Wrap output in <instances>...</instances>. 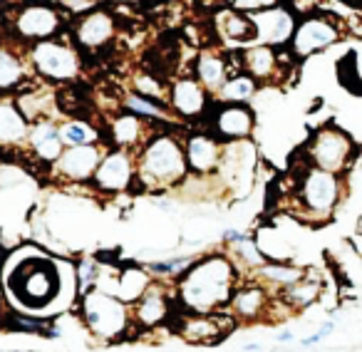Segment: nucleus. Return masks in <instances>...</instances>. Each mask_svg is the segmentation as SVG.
<instances>
[{
	"label": "nucleus",
	"mask_w": 362,
	"mask_h": 352,
	"mask_svg": "<svg viewBox=\"0 0 362 352\" xmlns=\"http://www.w3.org/2000/svg\"><path fill=\"white\" fill-rule=\"evenodd\" d=\"M152 283H154V276L147 271V266H141V263H129V266L119 268V271L114 273L112 296L122 298L124 303L132 305L149 291V285Z\"/></svg>",
	"instance_id": "nucleus-30"
},
{
	"label": "nucleus",
	"mask_w": 362,
	"mask_h": 352,
	"mask_svg": "<svg viewBox=\"0 0 362 352\" xmlns=\"http://www.w3.org/2000/svg\"><path fill=\"white\" fill-rule=\"evenodd\" d=\"M199 256H174V258H161V260H149L144 263L147 271L152 273L157 280H166V283H174L186 273V268L197 260Z\"/></svg>",
	"instance_id": "nucleus-34"
},
{
	"label": "nucleus",
	"mask_w": 362,
	"mask_h": 352,
	"mask_svg": "<svg viewBox=\"0 0 362 352\" xmlns=\"http://www.w3.org/2000/svg\"><path fill=\"white\" fill-rule=\"evenodd\" d=\"M74 273H77V291L85 293V291H90V288H94L99 276H102L99 256H85V258H80L77 260Z\"/></svg>",
	"instance_id": "nucleus-36"
},
{
	"label": "nucleus",
	"mask_w": 362,
	"mask_h": 352,
	"mask_svg": "<svg viewBox=\"0 0 362 352\" xmlns=\"http://www.w3.org/2000/svg\"><path fill=\"white\" fill-rule=\"evenodd\" d=\"M256 112L251 105H223V102H216V107L211 110V127L223 144H234V142H245L251 139L253 132H256Z\"/></svg>",
	"instance_id": "nucleus-18"
},
{
	"label": "nucleus",
	"mask_w": 362,
	"mask_h": 352,
	"mask_svg": "<svg viewBox=\"0 0 362 352\" xmlns=\"http://www.w3.org/2000/svg\"><path fill=\"white\" fill-rule=\"evenodd\" d=\"M194 77L206 87V92L216 99V94L221 92L223 85L231 77V70H228V57L221 52H214V50H203L199 52L197 60H194Z\"/></svg>",
	"instance_id": "nucleus-27"
},
{
	"label": "nucleus",
	"mask_w": 362,
	"mask_h": 352,
	"mask_svg": "<svg viewBox=\"0 0 362 352\" xmlns=\"http://www.w3.org/2000/svg\"><path fill=\"white\" fill-rule=\"evenodd\" d=\"M60 136L65 147H87V144H99L102 134L92 122L80 117H70L60 122Z\"/></svg>",
	"instance_id": "nucleus-33"
},
{
	"label": "nucleus",
	"mask_w": 362,
	"mask_h": 352,
	"mask_svg": "<svg viewBox=\"0 0 362 352\" xmlns=\"http://www.w3.org/2000/svg\"><path fill=\"white\" fill-rule=\"evenodd\" d=\"M25 52H28L32 74L40 77L45 85H68L80 77L82 52L72 43V37L57 35L52 40L28 45Z\"/></svg>",
	"instance_id": "nucleus-6"
},
{
	"label": "nucleus",
	"mask_w": 362,
	"mask_h": 352,
	"mask_svg": "<svg viewBox=\"0 0 362 352\" xmlns=\"http://www.w3.org/2000/svg\"><path fill=\"white\" fill-rule=\"evenodd\" d=\"M32 74L28 52H20L15 40H0V97L8 92H18Z\"/></svg>",
	"instance_id": "nucleus-24"
},
{
	"label": "nucleus",
	"mask_w": 362,
	"mask_h": 352,
	"mask_svg": "<svg viewBox=\"0 0 362 352\" xmlns=\"http://www.w3.org/2000/svg\"><path fill=\"white\" fill-rule=\"evenodd\" d=\"M132 92L166 102V97H169V85L161 82V77H157V74L152 72H139L132 77Z\"/></svg>",
	"instance_id": "nucleus-35"
},
{
	"label": "nucleus",
	"mask_w": 362,
	"mask_h": 352,
	"mask_svg": "<svg viewBox=\"0 0 362 352\" xmlns=\"http://www.w3.org/2000/svg\"><path fill=\"white\" fill-rule=\"evenodd\" d=\"M25 169L18 167L15 161H0V189H12L25 181Z\"/></svg>",
	"instance_id": "nucleus-37"
},
{
	"label": "nucleus",
	"mask_w": 362,
	"mask_h": 352,
	"mask_svg": "<svg viewBox=\"0 0 362 352\" xmlns=\"http://www.w3.org/2000/svg\"><path fill=\"white\" fill-rule=\"evenodd\" d=\"M172 328L181 340L191 342V345H216L239 325H236L234 318L228 315V310H223V313H214V315L179 313L174 318Z\"/></svg>",
	"instance_id": "nucleus-15"
},
{
	"label": "nucleus",
	"mask_w": 362,
	"mask_h": 352,
	"mask_svg": "<svg viewBox=\"0 0 362 352\" xmlns=\"http://www.w3.org/2000/svg\"><path fill=\"white\" fill-rule=\"evenodd\" d=\"M157 130H159L157 122L141 119L137 117V114H129V112H119L117 117L110 122V136H107V142H110L112 147L127 149V152L137 154Z\"/></svg>",
	"instance_id": "nucleus-23"
},
{
	"label": "nucleus",
	"mask_w": 362,
	"mask_h": 352,
	"mask_svg": "<svg viewBox=\"0 0 362 352\" xmlns=\"http://www.w3.org/2000/svg\"><path fill=\"white\" fill-rule=\"evenodd\" d=\"M308 268H301L290 263V260H265L263 266L253 271L251 278H256L258 283H263L273 296L283 293L285 288L295 285L298 280L305 278Z\"/></svg>",
	"instance_id": "nucleus-29"
},
{
	"label": "nucleus",
	"mask_w": 362,
	"mask_h": 352,
	"mask_svg": "<svg viewBox=\"0 0 362 352\" xmlns=\"http://www.w3.org/2000/svg\"><path fill=\"white\" fill-rule=\"evenodd\" d=\"M258 90H261V85L253 80L251 74H245L241 70V72H234L228 77L223 90L216 94V102H223V105H251V99L258 94Z\"/></svg>",
	"instance_id": "nucleus-32"
},
{
	"label": "nucleus",
	"mask_w": 362,
	"mask_h": 352,
	"mask_svg": "<svg viewBox=\"0 0 362 352\" xmlns=\"http://www.w3.org/2000/svg\"><path fill=\"white\" fill-rule=\"evenodd\" d=\"M276 340L281 342V345H288V342H293L295 340L293 330H281V335H276Z\"/></svg>",
	"instance_id": "nucleus-40"
},
{
	"label": "nucleus",
	"mask_w": 362,
	"mask_h": 352,
	"mask_svg": "<svg viewBox=\"0 0 362 352\" xmlns=\"http://www.w3.org/2000/svg\"><path fill=\"white\" fill-rule=\"evenodd\" d=\"M60 268L48 253L25 256L8 273V291L25 310H45L60 296Z\"/></svg>",
	"instance_id": "nucleus-4"
},
{
	"label": "nucleus",
	"mask_w": 362,
	"mask_h": 352,
	"mask_svg": "<svg viewBox=\"0 0 362 352\" xmlns=\"http://www.w3.org/2000/svg\"><path fill=\"white\" fill-rule=\"evenodd\" d=\"M122 112L137 114V117L149 119V122H169V119L174 117L172 110H169V102L144 97V94H137V92L124 94L122 97Z\"/></svg>",
	"instance_id": "nucleus-31"
},
{
	"label": "nucleus",
	"mask_w": 362,
	"mask_h": 352,
	"mask_svg": "<svg viewBox=\"0 0 362 352\" xmlns=\"http://www.w3.org/2000/svg\"><path fill=\"white\" fill-rule=\"evenodd\" d=\"M239 60L241 70L245 74H251L261 87L270 85V82H278L283 77V55L278 52V48L253 43L248 48H243Z\"/></svg>",
	"instance_id": "nucleus-21"
},
{
	"label": "nucleus",
	"mask_w": 362,
	"mask_h": 352,
	"mask_svg": "<svg viewBox=\"0 0 362 352\" xmlns=\"http://www.w3.org/2000/svg\"><path fill=\"white\" fill-rule=\"evenodd\" d=\"M28 136H30V122L20 112L15 97L3 94L0 97V152H28Z\"/></svg>",
	"instance_id": "nucleus-22"
},
{
	"label": "nucleus",
	"mask_w": 362,
	"mask_h": 352,
	"mask_svg": "<svg viewBox=\"0 0 362 352\" xmlns=\"http://www.w3.org/2000/svg\"><path fill=\"white\" fill-rule=\"evenodd\" d=\"M65 142L60 136V124L55 119H43V122L30 124V136H28V154L35 156V161L52 167L65 152Z\"/></svg>",
	"instance_id": "nucleus-25"
},
{
	"label": "nucleus",
	"mask_w": 362,
	"mask_h": 352,
	"mask_svg": "<svg viewBox=\"0 0 362 352\" xmlns=\"http://www.w3.org/2000/svg\"><path fill=\"white\" fill-rule=\"evenodd\" d=\"M243 271L234 256L223 251H211L199 256L179 280H174V298L179 313L189 315H214L231 305L236 288L243 280Z\"/></svg>",
	"instance_id": "nucleus-1"
},
{
	"label": "nucleus",
	"mask_w": 362,
	"mask_h": 352,
	"mask_svg": "<svg viewBox=\"0 0 362 352\" xmlns=\"http://www.w3.org/2000/svg\"><path fill=\"white\" fill-rule=\"evenodd\" d=\"M253 241V236L243 234V231H236V229H226L221 234V243L226 248H234V246H241V243H248Z\"/></svg>",
	"instance_id": "nucleus-38"
},
{
	"label": "nucleus",
	"mask_w": 362,
	"mask_h": 352,
	"mask_svg": "<svg viewBox=\"0 0 362 352\" xmlns=\"http://www.w3.org/2000/svg\"><path fill=\"white\" fill-rule=\"evenodd\" d=\"M256 164H258V152L251 139L226 144L223 147L221 169H219V174H216L214 179L221 184V191L243 196V194L251 191Z\"/></svg>",
	"instance_id": "nucleus-10"
},
{
	"label": "nucleus",
	"mask_w": 362,
	"mask_h": 352,
	"mask_svg": "<svg viewBox=\"0 0 362 352\" xmlns=\"http://www.w3.org/2000/svg\"><path fill=\"white\" fill-rule=\"evenodd\" d=\"M216 32L221 40L234 45H248L256 43V25L251 20V12L236 10V8H223L214 15Z\"/></svg>",
	"instance_id": "nucleus-26"
},
{
	"label": "nucleus",
	"mask_w": 362,
	"mask_h": 352,
	"mask_svg": "<svg viewBox=\"0 0 362 352\" xmlns=\"http://www.w3.org/2000/svg\"><path fill=\"white\" fill-rule=\"evenodd\" d=\"M348 60H350L355 77L362 82V43H355V45H352V50H350V55H348Z\"/></svg>",
	"instance_id": "nucleus-39"
},
{
	"label": "nucleus",
	"mask_w": 362,
	"mask_h": 352,
	"mask_svg": "<svg viewBox=\"0 0 362 352\" xmlns=\"http://www.w3.org/2000/svg\"><path fill=\"white\" fill-rule=\"evenodd\" d=\"M357 142L350 136V132H345L335 122H328L313 132V136L308 139L305 149H303V159L313 167L325 169L332 174H348L352 164L357 161Z\"/></svg>",
	"instance_id": "nucleus-7"
},
{
	"label": "nucleus",
	"mask_w": 362,
	"mask_h": 352,
	"mask_svg": "<svg viewBox=\"0 0 362 352\" xmlns=\"http://www.w3.org/2000/svg\"><path fill=\"white\" fill-rule=\"evenodd\" d=\"M90 186L97 194H107V196H119V194L134 191L137 154H132L127 149L110 147L105 152V156H102V161H99Z\"/></svg>",
	"instance_id": "nucleus-11"
},
{
	"label": "nucleus",
	"mask_w": 362,
	"mask_h": 352,
	"mask_svg": "<svg viewBox=\"0 0 362 352\" xmlns=\"http://www.w3.org/2000/svg\"><path fill=\"white\" fill-rule=\"evenodd\" d=\"M65 18L55 6L50 3H25L23 8L15 10V18L10 20V32L15 37V43H20L23 48L35 43H43V40H52V37L60 35Z\"/></svg>",
	"instance_id": "nucleus-8"
},
{
	"label": "nucleus",
	"mask_w": 362,
	"mask_h": 352,
	"mask_svg": "<svg viewBox=\"0 0 362 352\" xmlns=\"http://www.w3.org/2000/svg\"><path fill=\"white\" fill-rule=\"evenodd\" d=\"M320 296H323V280L315 278L313 273L308 271L303 280H298L295 285L278 293L276 305L283 313H303V310H308L310 305L318 303Z\"/></svg>",
	"instance_id": "nucleus-28"
},
{
	"label": "nucleus",
	"mask_w": 362,
	"mask_h": 352,
	"mask_svg": "<svg viewBox=\"0 0 362 352\" xmlns=\"http://www.w3.org/2000/svg\"><path fill=\"white\" fill-rule=\"evenodd\" d=\"M80 318L92 338L105 342H117L134 333L132 322V308L122 298L112 296L102 288H90L80 293Z\"/></svg>",
	"instance_id": "nucleus-5"
},
{
	"label": "nucleus",
	"mask_w": 362,
	"mask_h": 352,
	"mask_svg": "<svg viewBox=\"0 0 362 352\" xmlns=\"http://www.w3.org/2000/svg\"><path fill=\"white\" fill-rule=\"evenodd\" d=\"M256 350H263V345H256V342H248V345H243V352H256Z\"/></svg>",
	"instance_id": "nucleus-41"
},
{
	"label": "nucleus",
	"mask_w": 362,
	"mask_h": 352,
	"mask_svg": "<svg viewBox=\"0 0 362 352\" xmlns=\"http://www.w3.org/2000/svg\"><path fill=\"white\" fill-rule=\"evenodd\" d=\"M129 308H132L134 333H149V330L161 328L166 322H174V318L179 315L177 298H174V283L154 278L149 291Z\"/></svg>",
	"instance_id": "nucleus-9"
},
{
	"label": "nucleus",
	"mask_w": 362,
	"mask_h": 352,
	"mask_svg": "<svg viewBox=\"0 0 362 352\" xmlns=\"http://www.w3.org/2000/svg\"><path fill=\"white\" fill-rule=\"evenodd\" d=\"M251 20L256 25V43L270 45V48H288L295 35L298 20L285 6H268L251 12Z\"/></svg>",
	"instance_id": "nucleus-19"
},
{
	"label": "nucleus",
	"mask_w": 362,
	"mask_h": 352,
	"mask_svg": "<svg viewBox=\"0 0 362 352\" xmlns=\"http://www.w3.org/2000/svg\"><path fill=\"white\" fill-rule=\"evenodd\" d=\"M223 147L226 144L219 139L211 130H197L184 134V152L189 174L197 179H214L223 161Z\"/></svg>",
	"instance_id": "nucleus-16"
},
{
	"label": "nucleus",
	"mask_w": 362,
	"mask_h": 352,
	"mask_svg": "<svg viewBox=\"0 0 362 352\" xmlns=\"http://www.w3.org/2000/svg\"><path fill=\"white\" fill-rule=\"evenodd\" d=\"M348 196V179L343 174H332L313 167L303 159V167L293 174V214L310 226H323L332 221L343 198Z\"/></svg>",
	"instance_id": "nucleus-3"
},
{
	"label": "nucleus",
	"mask_w": 362,
	"mask_h": 352,
	"mask_svg": "<svg viewBox=\"0 0 362 352\" xmlns=\"http://www.w3.org/2000/svg\"><path fill=\"white\" fill-rule=\"evenodd\" d=\"M110 147V142L87 144V147H68L62 152L60 159L50 167V176L68 186L90 184L99 167V161H102V156H105V152Z\"/></svg>",
	"instance_id": "nucleus-12"
},
{
	"label": "nucleus",
	"mask_w": 362,
	"mask_h": 352,
	"mask_svg": "<svg viewBox=\"0 0 362 352\" xmlns=\"http://www.w3.org/2000/svg\"><path fill=\"white\" fill-rule=\"evenodd\" d=\"M114 40V18L112 12L102 10H90L85 15L77 18V23L72 25V43L87 52H97V50L107 48Z\"/></svg>",
	"instance_id": "nucleus-20"
},
{
	"label": "nucleus",
	"mask_w": 362,
	"mask_h": 352,
	"mask_svg": "<svg viewBox=\"0 0 362 352\" xmlns=\"http://www.w3.org/2000/svg\"><path fill=\"white\" fill-rule=\"evenodd\" d=\"M276 296L263 283L248 276L236 288L228 305V315L234 318L236 325H256V322L268 320V315H276Z\"/></svg>",
	"instance_id": "nucleus-13"
},
{
	"label": "nucleus",
	"mask_w": 362,
	"mask_h": 352,
	"mask_svg": "<svg viewBox=\"0 0 362 352\" xmlns=\"http://www.w3.org/2000/svg\"><path fill=\"white\" fill-rule=\"evenodd\" d=\"M340 37H343V30H340L338 20H332V15H308V18L298 20L295 35L288 45L290 57H298V60L313 57L323 50L332 48Z\"/></svg>",
	"instance_id": "nucleus-14"
},
{
	"label": "nucleus",
	"mask_w": 362,
	"mask_h": 352,
	"mask_svg": "<svg viewBox=\"0 0 362 352\" xmlns=\"http://www.w3.org/2000/svg\"><path fill=\"white\" fill-rule=\"evenodd\" d=\"M184 136L174 130H157L149 142L137 152V189L161 194L177 191L189 181Z\"/></svg>",
	"instance_id": "nucleus-2"
},
{
	"label": "nucleus",
	"mask_w": 362,
	"mask_h": 352,
	"mask_svg": "<svg viewBox=\"0 0 362 352\" xmlns=\"http://www.w3.org/2000/svg\"><path fill=\"white\" fill-rule=\"evenodd\" d=\"M70 3H80V0H70Z\"/></svg>",
	"instance_id": "nucleus-42"
},
{
	"label": "nucleus",
	"mask_w": 362,
	"mask_h": 352,
	"mask_svg": "<svg viewBox=\"0 0 362 352\" xmlns=\"http://www.w3.org/2000/svg\"><path fill=\"white\" fill-rule=\"evenodd\" d=\"M169 110L181 122H197L211 110V94L194 74H179L169 82Z\"/></svg>",
	"instance_id": "nucleus-17"
}]
</instances>
